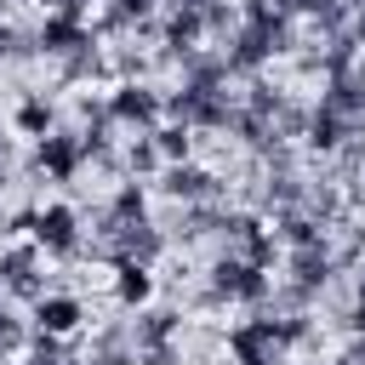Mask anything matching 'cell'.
<instances>
[{"instance_id": "obj_22", "label": "cell", "mask_w": 365, "mask_h": 365, "mask_svg": "<svg viewBox=\"0 0 365 365\" xmlns=\"http://www.w3.org/2000/svg\"><path fill=\"white\" fill-rule=\"evenodd\" d=\"M11 120H17V131H23V137H34V143H40V137H51V131H57V103H51L46 91H23Z\"/></svg>"}, {"instance_id": "obj_26", "label": "cell", "mask_w": 365, "mask_h": 365, "mask_svg": "<svg viewBox=\"0 0 365 365\" xmlns=\"http://www.w3.org/2000/svg\"><path fill=\"white\" fill-rule=\"evenodd\" d=\"M120 160H125V177H137V182H154V177L165 171V160H160V148H154V137H148V131H143V137H131Z\"/></svg>"}, {"instance_id": "obj_13", "label": "cell", "mask_w": 365, "mask_h": 365, "mask_svg": "<svg viewBox=\"0 0 365 365\" xmlns=\"http://www.w3.org/2000/svg\"><path fill=\"white\" fill-rule=\"evenodd\" d=\"M177 74H182L177 86H194V91H228V80H234L222 46H194V51L177 63Z\"/></svg>"}, {"instance_id": "obj_8", "label": "cell", "mask_w": 365, "mask_h": 365, "mask_svg": "<svg viewBox=\"0 0 365 365\" xmlns=\"http://www.w3.org/2000/svg\"><path fill=\"white\" fill-rule=\"evenodd\" d=\"M0 285L17 297V302H40L46 297V274H40V245L34 240H11L6 251H0Z\"/></svg>"}, {"instance_id": "obj_29", "label": "cell", "mask_w": 365, "mask_h": 365, "mask_svg": "<svg viewBox=\"0 0 365 365\" xmlns=\"http://www.w3.org/2000/svg\"><path fill=\"white\" fill-rule=\"evenodd\" d=\"M23 365H80V359L68 354V342H63V336H46V331H34V336H29V354H23Z\"/></svg>"}, {"instance_id": "obj_4", "label": "cell", "mask_w": 365, "mask_h": 365, "mask_svg": "<svg viewBox=\"0 0 365 365\" xmlns=\"http://www.w3.org/2000/svg\"><path fill=\"white\" fill-rule=\"evenodd\" d=\"M34 245H40L46 257H57V262H74V257H86V228H80V211H74V205H63V200L40 205Z\"/></svg>"}, {"instance_id": "obj_5", "label": "cell", "mask_w": 365, "mask_h": 365, "mask_svg": "<svg viewBox=\"0 0 365 365\" xmlns=\"http://www.w3.org/2000/svg\"><path fill=\"white\" fill-rule=\"evenodd\" d=\"M46 182H74L80 171H86V143H80V131L74 125H57L51 137H40L34 143V160H29Z\"/></svg>"}, {"instance_id": "obj_19", "label": "cell", "mask_w": 365, "mask_h": 365, "mask_svg": "<svg viewBox=\"0 0 365 365\" xmlns=\"http://www.w3.org/2000/svg\"><path fill=\"white\" fill-rule=\"evenodd\" d=\"M108 74H114V57L103 51V40L80 46L74 57H63V63H57V80H63V86H91V80H108Z\"/></svg>"}, {"instance_id": "obj_10", "label": "cell", "mask_w": 365, "mask_h": 365, "mask_svg": "<svg viewBox=\"0 0 365 365\" xmlns=\"http://www.w3.org/2000/svg\"><path fill=\"white\" fill-rule=\"evenodd\" d=\"M222 57H228V68L234 74H245V80H257L268 63H274V40H268V29L262 23H251V17H240V29L228 34V46H222Z\"/></svg>"}, {"instance_id": "obj_14", "label": "cell", "mask_w": 365, "mask_h": 365, "mask_svg": "<svg viewBox=\"0 0 365 365\" xmlns=\"http://www.w3.org/2000/svg\"><path fill=\"white\" fill-rule=\"evenodd\" d=\"M354 137H365V125H354V120H342V114H331V108H308V154H319V160H331L342 143H354Z\"/></svg>"}, {"instance_id": "obj_6", "label": "cell", "mask_w": 365, "mask_h": 365, "mask_svg": "<svg viewBox=\"0 0 365 365\" xmlns=\"http://www.w3.org/2000/svg\"><path fill=\"white\" fill-rule=\"evenodd\" d=\"M91 40H97V29H91V17H80V11H46V17L34 23V46H40V57H51V63L74 57V51L91 46Z\"/></svg>"}, {"instance_id": "obj_28", "label": "cell", "mask_w": 365, "mask_h": 365, "mask_svg": "<svg viewBox=\"0 0 365 365\" xmlns=\"http://www.w3.org/2000/svg\"><path fill=\"white\" fill-rule=\"evenodd\" d=\"M29 57H40L34 29H17V23L0 17V63H29Z\"/></svg>"}, {"instance_id": "obj_23", "label": "cell", "mask_w": 365, "mask_h": 365, "mask_svg": "<svg viewBox=\"0 0 365 365\" xmlns=\"http://www.w3.org/2000/svg\"><path fill=\"white\" fill-rule=\"evenodd\" d=\"M268 325H274V342H279L285 354H314V348H319V325H314V314H274Z\"/></svg>"}, {"instance_id": "obj_24", "label": "cell", "mask_w": 365, "mask_h": 365, "mask_svg": "<svg viewBox=\"0 0 365 365\" xmlns=\"http://www.w3.org/2000/svg\"><path fill=\"white\" fill-rule=\"evenodd\" d=\"M103 205H108V217H114V222H143V217H148V182L120 177V182H114V194H108Z\"/></svg>"}, {"instance_id": "obj_1", "label": "cell", "mask_w": 365, "mask_h": 365, "mask_svg": "<svg viewBox=\"0 0 365 365\" xmlns=\"http://www.w3.org/2000/svg\"><path fill=\"white\" fill-rule=\"evenodd\" d=\"M205 291H217L222 302L262 308V302H268V291H274V274L251 268V262H245V257H234V251H217V257H211V268H205Z\"/></svg>"}, {"instance_id": "obj_3", "label": "cell", "mask_w": 365, "mask_h": 365, "mask_svg": "<svg viewBox=\"0 0 365 365\" xmlns=\"http://www.w3.org/2000/svg\"><path fill=\"white\" fill-rule=\"evenodd\" d=\"M108 114H114V125H125V131H154L160 120H165V91L154 86V80H114V91H108Z\"/></svg>"}, {"instance_id": "obj_7", "label": "cell", "mask_w": 365, "mask_h": 365, "mask_svg": "<svg viewBox=\"0 0 365 365\" xmlns=\"http://www.w3.org/2000/svg\"><path fill=\"white\" fill-rule=\"evenodd\" d=\"M336 274H342V268H336V245H331V240L285 251V279H291V285H302L314 302H319V297L336 285Z\"/></svg>"}, {"instance_id": "obj_11", "label": "cell", "mask_w": 365, "mask_h": 365, "mask_svg": "<svg viewBox=\"0 0 365 365\" xmlns=\"http://www.w3.org/2000/svg\"><path fill=\"white\" fill-rule=\"evenodd\" d=\"M165 251H171V234H165L154 217H143V222H125V228H120V240H114V251H108V268H114V262H143V268H154Z\"/></svg>"}, {"instance_id": "obj_30", "label": "cell", "mask_w": 365, "mask_h": 365, "mask_svg": "<svg viewBox=\"0 0 365 365\" xmlns=\"http://www.w3.org/2000/svg\"><path fill=\"white\" fill-rule=\"evenodd\" d=\"M234 29H240V11H234L228 0H217V6L205 11V34H217V40L228 46V34H234Z\"/></svg>"}, {"instance_id": "obj_31", "label": "cell", "mask_w": 365, "mask_h": 365, "mask_svg": "<svg viewBox=\"0 0 365 365\" xmlns=\"http://www.w3.org/2000/svg\"><path fill=\"white\" fill-rule=\"evenodd\" d=\"M103 6H114V11H125L131 23H148V17H160V11H165V0H103Z\"/></svg>"}, {"instance_id": "obj_34", "label": "cell", "mask_w": 365, "mask_h": 365, "mask_svg": "<svg viewBox=\"0 0 365 365\" xmlns=\"http://www.w3.org/2000/svg\"><path fill=\"white\" fill-rule=\"evenodd\" d=\"M29 6H40V11H57V0H29Z\"/></svg>"}, {"instance_id": "obj_16", "label": "cell", "mask_w": 365, "mask_h": 365, "mask_svg": "<svg viewBox=\"0 0 365 365\" xmlns=\"http://www.w3.org/2000/svg\"><path fill=\"white\" fill-rule=\"evenodd\" d=\"M177 336H182V314H177V308H165V302L137 308V319H131V342H137V354L165 348V342H177Z\"/></svg>"}, {"instance_id": "obj_12", "label": "cell", "mask_w": 365, "mask_h": 365, "mask_svg": "<svg viewBox=\"0 0 365 365\" xmlns=\"http://www.w3.org/2000/svg\"><path fill=\"white\" fill-rule=\"evenodd\" d=\"M29 319H34V331H46V336H74L80 325H86V302L74 297V291H46L34 308H29Z\"/></svg>"}, {"instance_id": "obj_27", "label": "cell", "mask_w": 365, "mask_h": 365, "mask_svg": "<svg viewBox=\"0 0 365 365\" xmlns=\"http://www.w3.org/2000/svg\"><path fill=\"white\" fill-rule=\"evenodd\" d=\"M29 336H34V325L11 308V302H0V359H11V354H23L29 348Z\"/></svg>"}, {"instance_id": "obj_17", "label": "cell", "mask_w": 365, "mask_h": 365, "mask_svg": "<svg viewBox=\"0 0 365 365\" xmlns=\"http://www.w3.org/2000/svg\"><path fill=\"white\" fill-rule=\"evenodd\" d=\"M91 365H137V342H131V319H108L91 331V348H86Z\"/></svg>"}, {"instance_id": "obj_21", "label": "cell", "mask_w": 365, "mask_h": 365, "mask_svg": "<svg viewBox=\"0 0 365 365\" xmlns=\"http://www.w3.org/2000/svg\"><path fill=\"white\" fill-rule=\"evenodd\" d=\"M114 302L120 308H148L154 302V268H143V262H114Z\"/></svg>"}, {"instance_id": "obj_20", "label": "cell", "mask_w": 365, "mask_h": 365, "mask_svg": "<svg viewBox=\"0 0 365 365\" xmlns=\"http://www.w3.org/2000/svg\"><path fill=\"white\" fill-rule=\"evenodd\" d=\"M274 240H279L285 251H297V245H319V240H331V228L314 222L302 205H291V211H274Z\"/></svg>"}, {"instance_id": "obj_9", "label": "cell", "mask_w": 365, "mask_h": 365, "mask_svg": "<svg viewBox=\"0 0 365 365\" xmlns=\"http://www.w3.org/2000/svg\"><path fill=\"white\" fill-rule=\"evenodd\" d=\"M222 354H228L234 365H268V359H279L285 348L274 342V325H268L262 314H251V319H240V325L222 331Z\"/></svg>"}, {"instance_id": "obj_18", "label": "cell", "mask_w": 365, "mask_h": 365, "mask_svg": "<svg viewBox=\"0 0 365 365\" xmlns=\"http://www.w3.org/2000/svg\"><path fill=\"white\" fill-rule=\"evenodd\" d=\"M262 228H268V222H262V211L222 205V217H217V245H222V251H234V257H245V251H251V240H257Z\"/></svg>"}, {"instance_id": "obj_15", "label": "cell", "mask_w": 365, "mask_h": 365, "mask_svg": "<svg viewBox=\"0 0 365 365\" xmlns=\"http://www.w3.org/2000/svg\"><path fill=\"white\" fill-rule=\"evenodd\" d=\"M217 217H222V205H177L160 228L171 234V245H205V240H217Z\"/></svg>"}, {"instance_id": "obj_25", "label": "cell", "mask_w": 365, "mask_h": 365, "mask_svg": "<svg viewBox=\"0 0 365 365\" xmlns=\"http://www.w3.org/2000/svg\"><path fill=\"white\" fill-rule=\"evenodd\" d=\"M148 137H154V148H160V160H165V165H182V160H194V131H188V125H177V120H160Z\"/></svg>"}, {"instance_id": "obj_35", "label": "cell", "mask_w": 365, "mask_h": 365, "mask_svg": "<svg viewBox=\"0 0 365 365\" xmlns=\"http://www.w3.org/2000/svg\"><path fill=\"white\" fill-rule=\"evenodd\" d=\"M325 365H348V354H336V359H325Z\"/></svg>"}, {"instance_id": "obj_32", "label": "cell", "mask_w": 365, "mask_h": 365, "mask_svg": "<svg viewBox=\"0 0 365 365\" xmlns=\"http://www.w3.org/2000/svg\"><path fill=\"white\" fill-rule=\"evenodd\" d=\"M342 354H348V365H365V336H348V348H342Z\"/></svg>"}, {"instance_id": "obj_33", "label": "cell", "mask_w": 365, "mask_h": 365, "mask_svg": "<svg viewBox=\"0 0 365 365\" xmlns=\"http://www.w3.org/2000/svg\"><path fill=\"white\" fill-rule=\"evenodd\" d=\"M86 6L91 0H57V11H80V17H86Z\"/></svg>"}, {"instance_id": "obj_2", "label": "cell", "mask_w": 365, "mask_h": 365, "mask_svg": "<svg viewBox=\"0 0 365 365\" xmlns=\"http://www.w3.org/2000/svg\"><path fill=\"white\" fill-rule=\"evenodd\" d=\"M148 188H160L171 205H222V194H228V182H222V171H211V165H200V160H182V165H165Z\"/></svg>"}]
</instances>
